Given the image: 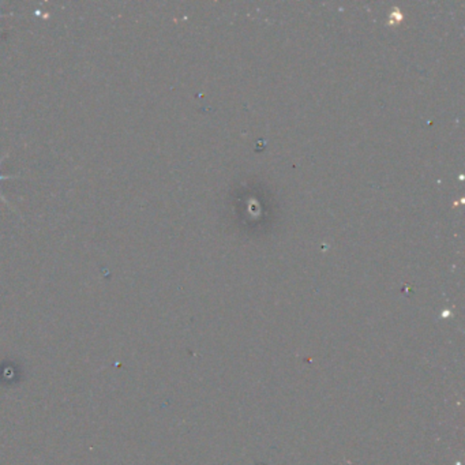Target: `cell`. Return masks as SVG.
Masks as SVG:
<instances>
[{
    "instance_id": "6da1fadb",
    "label": "cell",
    "mask_w": 465,
    "mask_h": 465,
    "mask_svg": "<svg viewBox=\"0 0 465 465\" xmlns=\"http://www.w3.org/2000/svg\"><path fill=\"white\" fill-rule=\"evenodd\" d=\"M6 157H7V155H6L4 157H1V159H0V163H1V161H3ZM8 179H15V176H1V175H0V182H1V180H8ZM0 200H1L3 202H6V204H7V200L3 197V194H1V193H0Z\"/></svg>"
},
{
    "instance_id": "7a4b0ae2",
    "label": "cell",
    "mask_w": 465,
    "mask_h": 465,
    "mask_svg": "<svg viewBox=\"0 0 465 465\" xmlns=\"http://www.w3.org/2000/svg\"><path fill=\"white\" fill-rule=\"evenodd\" d=\"M1 17H3V15H1V14H0V18H1Z\"/></svg>"
}]
</instances>
